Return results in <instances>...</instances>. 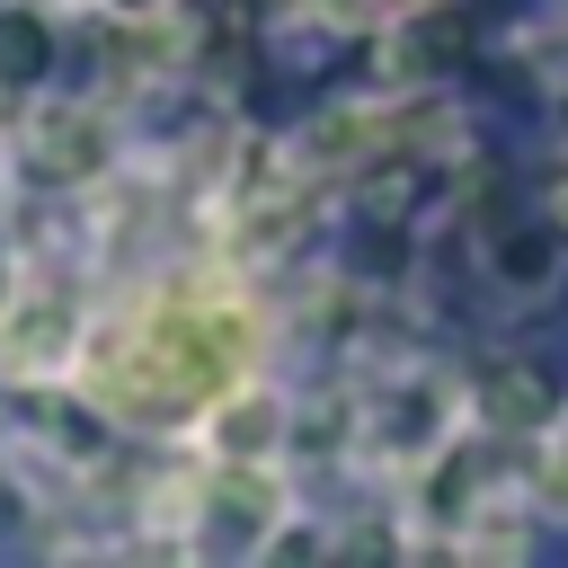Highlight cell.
Masks as SVG:
<instances>
[{
    "instance_id": "6da1fadb",
    "label": "cell",
    "mask_w": 568,
    "mask_h": 568,
    "mask_svg": "<svg viewBox=\"0 0 568 568\" xmlns=\"http://www.w3.org/2000/svg\"><path fill=\"white\" fill-rule=\"evenodd\" d=\"M541 399H550V390H541L532 373H497V408H506V417H524V408H541Z\"/></svg>"
}]
</instances>
